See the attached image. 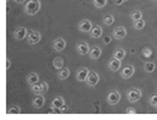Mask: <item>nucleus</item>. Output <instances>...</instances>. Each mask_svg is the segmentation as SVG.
I'll return each instance as SVG.
<instances>
[{
    "instance_id": "f257e3e1",
    "label": "nucleus",
    "mask_w": 157,
    "mask_h": 120,
    "mask_svg": "<svg viewBox=\"0 0 157 120\" xmlns=\"http://www.w3.org/2000/svg\"><path fill=\"white\" fill-rule=\"evenodd\" d=\"M40 7H41L40 0H28L25 5V12L29 16H34L39 12Z\"/></svg>"
},
{
    "instance_id": "f03ea898",
    "label": "nucleus",
    "mask_w": 157,
    "mask_h": 120,
    "mask_svg": "<svg viewBox=\"0 0 157 120\" xmlns=\"http://www.w3.org/2000/svg\"><path fill=\"white\" fill-rule=\"evenodd\" d=\"M48 89H49V85L44 81H39V82L31 86V91L34 94H43V93L48 92Z\"/></svg>"
},
{
    "instance_id": "7ed1b4c3",
    "label": "nucleus",
    "mask_w": 157,
    "mask_h": 120,
    "mask_svg": "<svg viewBox=\"0 0 157 120\" xmlns=\"http://www.w3.org/2000/svg\"><path fill=\"white\" fill-rule=\"evenodd\" d=\"M141 94L143 93H141V91L139 88H130L127 92V99L130 103H135V102H138L141 98Z\"/></svg>"
},
{
    "instance_id": "20e7f679",
    "label": "nucleus",
    "mask_w": 157,
    "mask_h": 120,
    "mask_svg": "<svg viewBox=\"0 0 157 120\" xmlns=\"http://www.w3.org/2000/svg\"><path fill=\"white\" fill-rule=\"evenodd\" d=\"M99 80H100V77H99L98 72H96V71H94V70H89L88 79H86V81H85V82L88 83V86H90V87L96 86V85L99 83Z\"/></svg>"
},
{
    "instance_id": "39448f33",
    "label": "nucleus",
    "mask_w": 157,
    "mask_h": 120,
    "mask_svg": "<svg viewBox=\"0 0 157 120\" xmlns=\"http://www.w3.org/2000/svg\"><path fill=\"white\" fill-rule=\"evenodd\" d=\"M40 39H41V33L38 32V31H31L28 32V36H27V42L28 44L33 45V44H37L39 43Z\"/></svg>"
},
{
    "instance_id": "423d86ee",
    "label": "nucleus",
    "mask_w": 157,
    "mask_h": 120,
    "mask_svg": "<svg viewBox=\"0 0 157 120\" xmlns=\"http://www.w3.org/2000/svg\"><path fill=\"white\" fill-rule=\"evenodd\" d=\"M91 28H93V23L90 22V20L84 19V20H82V21L79 22L78 30L80 32H83V33H89V32L91 31Z\"/></svg>"
},
{
    "instance_id": "0eeeda50",
    "label": "nucleus",
    "mask_w": 157,
    "mask_h": 120,
    "mask_svg": "<svg viewBox=\"0 0 157 120\" xmlns=\"http://www.w3.org/2000/svg\"><path fill=\"white\" fill-rule=\"evenodd\" d=\"M27 36H28V31H27V28L23 27V26L17 27V28L13 31V37H15V39H17V40L25 39Z\"/></svg>"
},
{
    "instance_id": "6e6552de",
    "label": "nucleus",
    "mask_w": 157,
    "mask_h": 120,
    "mask_svg": "<svg viewBox=\"0 0 157 120\" xmlns=\"http://www.w3.org/2000/svg\"><path fill=\"white\" fill-rule=\"evenodd\" d=\"M119 101H121V93H119L118 91L113 89V91H111V92L109 93V96H107V102H109V104L116 106Z\"/></svg>"
},
{
    "instance_id": "1a4fd4ad",
    "label": "nucleus",
    "mask_w": 157,
    "mask_h": 120,
    "mask_svg": "<svg viewBox=\"0 0 157 120\" xmlns=\"http://www.w3.org/2000/svg\"><path fill=\"white\" fill-rule=\"evenodd\" d=\"M125 36H127V30H125V27H123V26H118V27H116V28L113 30V32H112V37L118 40L123 39Z\"/></svg>"
},
{
    "instance_id": "9d476101",
    "label": "nucleus",
    "mask_w": 157,
    "mask_h": 120,
    "mask_svg": "<svg viewBox=\"0 0 157 120\" xmlns=\"http://www.w3.org/2000/svg\"><path fill=\"white\" fill-rule=\"evenodd\" d=\"M134 75V66L133 65H125L121 70V76L122 79H130Z\"/></svg>"
},
{
    "instance_id": "9b49d317",
    "label": "nucleus",
    "mask_w": 157,
    "mask_h": 120,
    "mask_svg": "<svg viewBox=\"0 0 157 120\" xmlns=\"http://www.w3.org/2000/svg\"><path fill=\"white\" fill-rule=\"evenodd\" d=\"M88 74H89V70L86 68H80V69H78V71L76 74V79L79 82H85L86 79H88Z\"/></svg>"
},
{
    "instance_id": "f8f14e48",
    "label": "nucleus",
    "mask_w": 157,
    "mask_h": 120,
    "mask_svg": "<svg viewBox=\"0 0 157 120\" xmlns=\"http://www.w3.org/2000/svg\"><path fill=\"white\" fill-rule=\"evenodd\" d=\"M101 54H102V50H101L100 47L94 45V47L90 48V52H89V56H90V59L96 60V59H99V58L101 56Z\"/></svg>"
},
{
    "instance_id": "ddd939ff",
    "label": "nucleus",
    "mask_w": 157,
    "mask_h": 120,
    "mask_svg": "<svg viewBox=\"0 0 157 120\" xmlns=\"http://www.w3.org/2000/svg\"><path fill=\"white\" fill-rule=\"evenodd\" d=\"M66 45H67V43H66V40L63 39V38H57V39L54 40V43H52V47H54V49L56 52H62L66 48Z\"/></svg>"
},
{
    "instance_id": "4468645a",
    "label": "nucleus",
    "mask_w": 157,
    "mask_h": 120,
    "mask_svg": "<svg viewBox=\"0 0 157 120\" xmlns=\"http://www.w3.org/2000/svg\"><path fill=\"white\" fill-rule=\"evenodd\" d=\"M77 52H78L80 55H86V54H89L90 48H89L88 43H86V42H79V43H77Z\"/></svg>"
},
{
    "instance_id": "2eb2a0df",
    "label": "nucleus",
    "mask_w": 157,
    "mask_h": 120,
    "mask_svg": "<svg viewBox=\"0 0 157 120\" xmlns=\"http://www.w3.org/2000/svg\"><path fill=\"white\" fill-rule=\"evenodd\" d=\"M44 103H45V97L43 94H36V97L33 98V102H32L33 107L37 108V109L41 108L44 106Z\"/></svg>"
},
{
    "instance_id": "dca6fc26",
    "label": "nucleus",
    "mask_w": 157,
    "mask_h": 120,
    "mask_svg": "<svg viewBox=\"0 0 157 120\" xmlns=\"http://www.w3.org/2000/svg\"><path fill=\"white\" fill-rule=\"evenodd\" d=\"M102 32H104L102 27L99 26V25H95V26H93V28H91V31L89 33H90L91 38H100L102 36Z\"/></svg>"
},
{
    "instance_id": "f3484780",
    "label": "nucleus",
    "mask_w": 157,
    "mask_h": 120,
    "mask_svg": "<svg viewBox=\"0 0 157 120\" xmlns=\"http://www.w3.org/2000/svg\"><path fill=\"white\" fill-rule=\"evenodd\" d=\"M63 104H66V103H65V99L61 96H56L51 101V108H55V109H60Z\"/></svg>"
},
{
    "instance_id": "a211bd4d",
    "label": "nucleus",
    "mask_w": 157,
    "mask_h": 120,
    "mask_svg": "<svg viewBox=\"0 0 157 120\" xmlns=\"http://www.w3.org/2000/svg\"><path fill=\"white\" fill-rule=\"evenodd\" d=\"M121 61L122 60H118L116 58H112L110 61H109V69L111 70V71H118L119 69H121Z\"/></svg>"
},
{
    "instance_id": "6ab92c4d",
    "label": "nucleus",
    "mask_w": 157,
    "mask_h": 120,
    "mask_svg": "<svg viewBox=\"0 0 157 120\" xmlns=\"http://www.w3.org/2000/svg\"><path fill=\"white\" fill-rule=\"evenodd\" d=\"M26 81H27V83H28L29 86H32V85H34V83L39 82V75H38L37 72H31V74H28V75H27Z\"/></svg>"
},
{
    "instance_id": "aec40b11",
    "label": "nucleus",
    "mask_w": 157,
    "mask_h": 120,
    "mask_svg": "<svg viewBox=\"0 0 157 120\" xmlns=\"http://www.w3.org/2000/svg\"><path fill=\"white\" fill-rule=\"evenodd\" d=\"M144 69H145V71H146L147 74H151V72L155 71V69H156V64H155L154 61H147V63H145Z\"/></svg>"
},
{
    "instance_id": "412c9836",
    "label": "nucleus",
    "mask_w": 157,
    "mask_h": 120,
    "mask_svg": "<svg viewBox=\"0 0 157 120\" xmlns=\"http://www.w3.org/2000/svg\"><path fill=\"white\" fill-rule=\"evenodd\" d=\"M68 76H70V70L68 69H65V68L60 69V71L57 74V77L60 80H66V79H68Z\"/></svg>"
},
{
    "instance_id": "4be33fe9",
    "label": "nucleus",
    "mask_w": 157,
    "mask_h": 120,
    "mask_svg": "<svg viewBox=\"0 0 157 120\" xmlns=\"http://www.w3.org/2000/svg\"><path fill=\"white\" fill-rule=\"evenodd\" d=\"M124 56H125V50H124L123 48H118V49H116V50L113 52V58H116L118 60L124 59Z\"/></svg>"
},
{
    "instance_id": "5701e85b",
    "label": "nucleus",
    "mask_w": 157,
    "mask_h": 120,
    "mask_svg": "<svg viewBox=\"0 0 157 120\" xmlns=\"http://www.w3.org/2000/svg\"><path fill=\"white\" fill-rule=\"evenodd\" d=\"M133 27H134L135 30L140 31V30H143V28L145 27V21H144L143 19L136 20V21H133Z\"/></svg>"
},
{
    "instance_id": "b1692460",
    "label": "nucleus",
    "mask_w": 157,
    "mask_h": 120,
    "mask_svg": "<svg viewBox=\"0 0 157 120\" xmlns=\"http://www.w3.org/2000/svg\"><path fill=\"white\" fill-rule=\"evenodd\" d=\"M52 65H54V68L55 69H62L63 68V59L62 58H60V56H57V58H55L54 59V61H52Z\"/></svg>"
},
{
    "instance_id": "393cba45",
    "label": "nucleus",
    "mask_w": 157,
    "mask_h": 120,
    "mask_svg": "<svg viewBox=\"0 0 157 120\" xmlns=\"http://www.w3.org/2000/svg\"><path fill=\"white\" fill-rule=\"evenodd\" d=\"M102 22H104V25H106V26H111L113 22H115V16L113 15H106V16H104V20H102Z\"/></svg>"
},
{
    "instance_id": "a878e982",
    "label": "nucleus",
    "mask_w": 157,
    "mask_h": 120,
    "mask_svg": "<svg viewBox=\"0 0 157 120\" xmlns=\"http://www.w3.org/2000/svg\"><path fill=\"white\" fill-rule=\"evenodd\" d=\"M130 19H132L133 21H136V20L143 19V14H141V11H139V10H134V11H132V12H130Z\"/></svg>"
},
{
    "instance_id": "bb28decb",
    "label": "nucleus",
    "mask_w": 157,
    "mask_h": 120,
    "mask_svg": "<svg viewBox=\"0 0 157 120\" xmlns=\"http://www.w3.org/2000/svg\"><path fill=\"white\" fill-rule=\"evenodd\" d=\"M93 4L95 7L98 9H102L106 4H107V0H93Z\"/></svg>"
},
{
    "instance_id": "cd10ccee",
    "label": "nucleus",
    "mask_w": 157,
    "mask_h": 120,
    "mask_svg": "<svg viewBox=\"0 0 157 120\" xmlns=\"http://www.w3.org/2000/svg\"><path fill=\"white\" fill-rule=\"evenodd\" d=\"M20 113H21V108L17 106H12L9 109V114H20Z\"/></svg>"
},
{
    "instance_id": "c85d7f7f",
    "label": "nucleus",
    "mask_w": 157,
    "mask_h": 120,
    "mask_svg": "<svg viewBox=\"0 0 157 120\" xmlns=\"http://www.w3.org/2000/svg\"><path fill=\"white\" fill-rule=\"evenodd\" d=\"M149 102H150V104H151V106L156 107V106H157V93L152 94V96L149 98Z\"/></svg>"
},
{
    "instance_id": "c756f323",
    "label": "nucleus",
    "mask_w": 157,
    "mask_h": 120,
    "mask_svg": "<svg viewBox=\"0 0 157 120\" xmlns=\"http://www.w3.org/2000/svg\"><path fill=\"white\" fill-rule=\"evenodd\" d=\"M151 53H152L151 49H147V48H145V49L143 50V55H144V56H150Z\"/></svg>"
},
{
    "instance_id": "7c9ffc66",
    "label": "nucleus",
    "mask_w": 157,
    "mask_h": 120,
    "mask_svg": "<svg viewBox=\"0 0 157 120\" xmlns=\"http://www.w3.org/2000/svg\"><path fill=\"white\" fill-rule=\"evenodd\" d=\"M111 40H112L111 36H105V37H104V43H105V44H110Z\"/></svg>"
},
{
    "instance_id": "2f4dec72",
    "label": "nucleus",
    "mask_w": 157,
    "mask_h": 120,
    "mask_svg": "<svg viewBox=\"0 0 157 120\" xmlns=\"http://www.w3.org/2000/svg\"><path fill=\"white\" fill-rule=\"evenodd\" d=\"M60 112H61V113H66V112H68V107H67L66 104H63V106L60 108Z\"/></svg>"
},
{
    "instance_id": "473e14b6",
    "label": "nucleus",
    "mask_w": 157,
    "mask_h": 120,
    "mask_svg": "<svg viewBox=\"0 0 157 120\" xmlns=\"http://www.w3.org/2000/svg\"><path fill=\"white\" fill-rule=\"evenodd\" d=\"M125 113H127V114H135V113H136V110H135V109H127V110H125Z\"/></svg>"
},
{
    "instance_id": "72a5a7b5",
    "label": "nucleus",
    "mask_w": 157,
    "mask_h": 120,
    "mask_svg": "<svg viewBox=\"0 0 157 120\" xmlns=\"http://www.w3.org/2000/svg\"><path fill=\"white\" fill-rule=\"evenodd\" d=\"M124 1H127V0H116V1H115V4H116V5H122Z\"/></svg>"
},
{
    "instance_id": "f704fd0d",
    "label": "nucleus",
    "mask_w": 157,
    "mask_h": 120,
    "mask_svg": "<svg viewBox=\"0 0 157 120\" xmlns=\"http://www.w3.org/2000/svg\"><path fill=\"white\" fill-rule=\"evenodd\" d=\"M10 66H11V61H10V59H7L6 60V69H10Z\"/></svg>"
},
{
    "instance_id": "c9c22d12",
    "label": "nucleus",
    "mask_w": 157,
    "mask_h": 120,
    "mask_svg": "<svg viewBox=\"0 0 157 120\" xmlns=\"http://www.w3.org/2000/svg\"><path fill=\"white\" fill-rule=\"evenodd\" d=\"M13 1H15L16 4H18V5H20V4H23L26 0H13Z\"/></svg>"
},
{
    "instance_id": "e433bc0d",
    "label": "nucleus",
    "mask_w": 157,
    "mask_h": 120,
    "mask_svg": "<svg viewBox=\"0 0 157 120\" xmlns=\"http://www.w3.org/2000/svg\"><path fill=\"white\" fill-rule=\"evenodd\" d=\"M154 1H157V0H154Z\"/></svg>"
},
{
    "instance_id": "4c0bfd02",
    "label": "nucleus",
    "mask_w": 157,
    "mask_h": 120,
    "mask_svg": "<svg viewBox=\"0 0 157 120\" xmlns=\"http://www.w3.org/2000/svg\"><path fill=\"white\" fill-rule=\"evenodd\" d=\"M156 107H157V106H156Z\"/></svg>"
}]
</instances>
